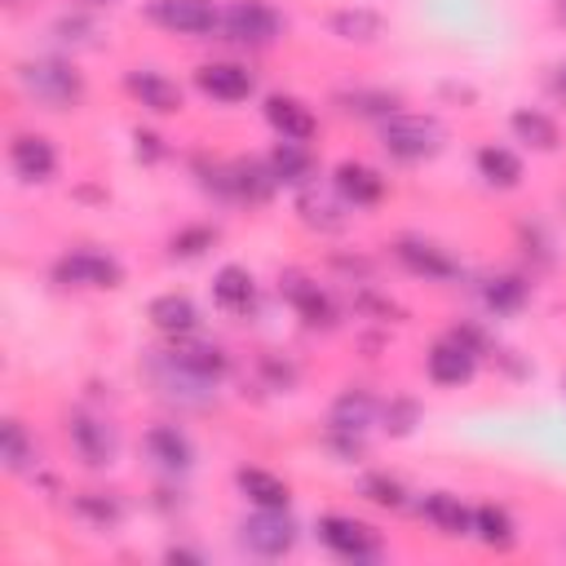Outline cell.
<instances>
[{"mask_svg": "<svg viewBox=\"0 0 566 566\" xmlns=\"http://www.w3.org/2000/svg\"><path fill=\"white\" fill-rule=\"evenodd\" d=\"M380 146H385V155H394L402 164L429 159L442 146V124L433 115H389L380 128Z\"/></svg>", "mask_w": 566, "mask_h": 566, "instance_id": "cell-1", "label": "cell"}, {"mask_svg": "<svg viewBox=\"0 0 566 566\" xmlns=\"http://www.w3.org/2000/svg\"><path fill=\"white\" fill-rule=\"evenodd\" d=\"M318 539H323L336 557H345V562H376V557H385L380 531H371L367 522L345 517V513H327V517H318Z\"/></svg>", "mask_w": 566, "mask_h": 566, "instance_id": "cell-2", "label": "cell"}, {"mask_svg": "<svg viewBox=\"0 0 566 566\" xmlns=\"http://www.w3.org/2000/svg\"><path fill=\"white\" fill-rule=\"evenodd\" d=\"M221 31L239 44H270L283 31V18L265 0H230L221 13Z\"/></svg>", "mask_w": 566, "mask_h": 566, "instance_id": "cell-3", "label": "cell"}, {"mask_svg": "<svg viewBox=\"0 0 566 566\" xmlns=\"http://www.w3.org/2000/svg\"><path fill=\"white\" fill-rule=\"evenodd\" d=\"M53 279L66 283V287H115L124 279L119 261L106 256V252H93V248H75L66 252L57 265H53Z\"/></svg>", "mask_w": 566, "mask_h": 566, "instance_id": "cell-4", "label": "cell"}, {"mask_svg": "<svg viewBox=\"0 0 566 566\" xmlns=\"http://www.w3.org/2000/svg\"><path fill=\"white\" fill-rule=\"evenodd\" d=\"M243 544L261 557H283L296 544V522L287 517V509H256L252 517H243L239 526Z\"/></svg>", "mask_w": 566, "mask_h": 566, "instance_id": "cell-5", "label": "cell"}, {"mask_svg": "<svg viewBox=\"0 0 566 566\" xmlns=\"http://www.w3.org/2000/svg\"><path fill=\"white\" fill-rule=\"evenodd\" d=\"M150 18L177 35H212L221 27V9L212 0H150Z\"/></svg>", "mask_w": 566, "mask_h": 566, "instance_id": "cell-6", "label": "cell"}, {"mask_svg": "<svg viewBox=\"0 0 566 566\" xmlns=\"http://www.w3.org/2000/svg\"><path fill=\"white\" fill-rule=\"evenodd\" d=\"M22 84L49 106H71L84 88L80 75L66 62H31V66H22Z\"/></svg>", "mask_w": 566, "mask_h": 566, "instance_id": "cell-7", "label": "cell"}, {"mask_svg": "<svg viewBox=\"0 0 566 566\" xmlns=\"http://www.w3.org/2000/svg\"><path fill=\"white\" fill-rule=\"evenodd\" d=\"M473 367H478V354L464 336H447L429 349V380L442 385V389H455V385H469L473 380Z\"/></svg>", "mask_w": 566, "mask_h": 566, "instance_id": "cell-8", "label": "cell"}, {"mask_svg": "<svg viewBox=\"0 0 566 566\" xmlns=\"http://www.w3.org/2000/svg\"><path fill=\"white\" fill-rule=\"evenodd\" d=\"M195 84H199V93L212 97V102H243V97H252V88H256L252 71L239 66V62H203V66L195 71Z\"/></svg>", "mask_w": 566, "mask_h": 566, "instance_id": "cell-9", "label": "cell"}, {"mask_svg": "<svg viewBox=\"0 0 566 566\" xmlns=\"http://www.w3.org/2000/svg\"><path fill=\"white\" fill-rule=\"evenodd\" d=\"M9 164L22 181H49L53 168H57V155H53V142L40 137V133H18L9 142Z\"/></svg>", "mask_w": 566, "mask_h": 566, "instance_id": "cell-10", "label": "cell"}, {"mask_svg": "<svg viewBox=\"0 0 566 566\" xmlns=\"http://www.w3.org/2000/svg\"><path fill=\"white\" fill-rule=\"evenodd\" d=\"M265 119H270V128L283 137V142H310L314 137V111L305 106V102H296V97H283V93H274V97H265Z\"/></svg>", "mask_w": 566, "mask_h": 566, "instance_id": "cell-11", "label": "cell"}, {"mask_svg": "<svg viewBox=\"0 0 566 566\" xmlns=\"http://www.w3.org/2000/svg\"><path fill=\"white\" fill-rule=\"evenodd\" d=\"M172 367L199 385H212L226 376V349L221 345H208V340H186L172 349Z\"/></svg>", "mask_w": 566, "mask_h": 566, "instance_id": "cell-12", "label": "cell"}, {"mask_svg": "<svg viewBox=\"0 0 566 566\" xmlns=\"http://www.w3.org/2000/svg\"><path fill=\"white\" fill-rule=\"evenodd\" d=\"M71 442L88 464H111L115 451H119L115 429L106 420H97V416H71Z\"/></svg>", "mask_w": 566, "mask_h": 566, "instance_id": "cell-13", "label": "cell"}, {"mask_svg": "<svg viewBox=\"0 0 566 566\" xmlns=\"http://www.w3.org/2000/svg\"><path fill=\"white\" fill-rule=\"evenodd\" d=\"M128 93L146 106V111H155V115H172V111H181V88H177V80H168V75H159V71H128Z\"/></svg>", "mask_w": 566, "mask_h": 566, "instance_id": "cell-14", "label": "cell"}, {"mask_svg": "<svg viewBox=\"0 0 566 566\" xmlns=\"http://www.w3.org/2000/svg\"><path fill=\"white\" fill-rule=\"evenodd\" d=\"M398 261L411 274H424V279H455L460 274L455 256H447V248L424 243V239H398Z\"/></svg>", "mask_w": 566, "mask_h": 566, "instance_id": "cell-15", "label": "cell"}, {"mask_svg": "<svg viewBox=\"0 0 566 566\" xmlns=\"http://www.w3.org/2000/svg\"><path fill=\"white\" fill-rule=\"evenodd\" d=\"M146 451H150V460H155L159 469H168V473H186L190 460H195V447H190V438H186L177 424H155V429L146 433Z\"/></svg>", "mask_w": 566, "mask_h": 566, "instance_id": "cell-16", "label": "cell"}, {"mask_svg": "<svg viewBox=\"0 0 566 566\" xmlns=\"http://www.w3.org/2000/svg\"><path fill=\"white\" fill-rule=\"evenodd\" d=\"M332 181H336V195L345 203H354V208H367V203H376L385 195V177L376 168H367V164H340Z\"/></svg>", "mask_w": 566, "mask_h": 566, "instance_id": "cell-17", "label": "cell"}, {"mask_svg": "<svg viewBox=\"0 0 566 566\" xmlns=\"http://www.w3.org/2000/svg\"><path fill=\"white\" fill-rule=\"evenodd\" d=\"M420 513H424L442 535H473V509H469L460 495H451V491H433V495H424Z\"/></svg>", "mask_w": 566, "mask_h": 566, "instance_id": "cell-18", "label": "cell"}, {"mask_svg": "<svg viewBox=\"0 0 566 566\" xmlns=\"http://www.w3.org/2000/svg\"><path fill=\"white\" fill-rule=\"evenodd\" d=\"M212 296H217L221 310L248 314V310L256 305V283H252V274H248L243 265H221L217 279H212Z\"/></svg>", "mask_w": 566, "mask_h": 566, "instance_id": "cell-19", "label": "cell"}, {"mask_svg": "<svg viewBox=\"0 0 566 566\" xmlns=\"http://www.w3.org/2000/svg\"><path fill=\"white\" fill-rule=\"evenodd\" d=\"M150 323H155L159 332H168V336H190V332L199 327V310H195L190 296L164 292V296L150 301Z\"/></svg>", "mask_w": 566, "mask_h": 566, "instance_id": "cell-20", "label": "cell"}, {"mask_svg": "<svg viewBox=\"0 0 566 566\" xmlns=\"http://www.w3.org/2000/svg\"><path fill=\"white\" fill-rule=\"evenodd\" d=\"M234 482H239V491H243L256 509H287V482H283V478H274V473H265V469H239Z\"/></svg>", "mask_w": 566, "mask_h": 566, "instance_id": "cell-21", "label": "cell"}, {"mask_svg": "<svg viewBox=\"0 0 566 566\" xmlns=\"http://www.w3.org/2000/svg\"><path fill=\"white\" fill-rule=\"evenodd\" d=\"M270 172H274V181L301 186V181H310V172H314V155L305 150V142H279V146L270 150Z\"/></svg>", "mask_w": 566, "mask_h": 566, "instance_id": "cell-22", "label": "cell"}, {"mask_svg": "<svg viewBox=\"0 0 566 566\" xmlns=\"http://www.w3.org/2000/svg\"><path fill=\"white\" fill-rule=\"evenodd\" d=\"M473 535H478L486 548H513V539H517L513 517H509L500 504H478V509H473Z\"/></svg>", "mask_w": 566, "mask_h": 566, "instance_id": "cell-23", "label": "cell"}, {"mask_svg": "<svg viewBox=\"0 0 566 566\" xmlns=\"http://www.w3.org/2000/svg\"><path fill=\"white\" fill-rule=\"evenodd\" d=\"M478 172H482L491 186L509 190V186L522 181V159H517L509 146H482V150H478Z\"/></svg>", "mask_w": 566, "mask_h": 566, "instance_id": "cell-24", "label": "cell"}, {"mask_svg": "<svg viewBox=\"0 0 566 566\" xmlns=\"http://www.w3.org/2000/svg\"><path fill=\"white\" fill-rule=\"evenodd\" d=\"M283 296L305 314V323H327V318H332L327 296H323L318 283H310L305 274H287V279H283Z\"/></svg>", "mask_w": 566, "mask_h": 566, "instance_id": "cell-25", "label": "cell"}, {"mask_svg": "<svg viewBox=\"0 0 566 566\" xmlns=\"http://www.w3.org/2000/svg\"><path fill=\"white\" fill-rule=\"evenodd\" d=\"M513 133H517V142H526L535 150H553L557 146V124L544 111H531V106L513 115Z\"/></svg>", "mask_w": 566, "mask_h": 566, "instance_id": "cell-26", "label": "cell"}, {"mask_svg": "<svg viewBox=\"0 0 566 566\" xmlns=\"http://www.w3.org/2000/svg\"><path fill=\"white\" fill-rule=\"evenodd\" d=\"M376 416V402L367 394H345L336 407H332V429L336 433H363Z\"/></svg>", "mask_w": 566, "mask_h": 566, "instance_id": "cell-27", "label": "cell"}, {"mask_svg": "<svg viewBox=\"0 0 566 566\" xmlns=\"http://www.w3.org/2000/svg\"><path fill=\"white\" fill-rule=\"evenodd\" d=\"M380 13H371V9H340V13H332V31L340 35V40H376L380 35Z\"/></svg>", "mask_w": 566, "mask_h": 566, "instance_id": "cell-28", "label": "cell"}, {"mask_svg": "<svg viewBox=\"0 0 566 566\" xmlns=\"http://www.w3.org/2000/svg\"><path fill=\"white\" fill-rule=\"evenodd\" d=\"M482 301H486L495 314H513V310H522V301H526V283H522L517 274H495V279H486Z\"/></svg>", "mask_w": 566, "mask_h": 566, "instance_id": "cell-29", "label": "cell"}, {"mask_svg": "<svg viewBox=\"0 0 566 566\" xmlns=\"http://www.w3.org/2000/svg\"><path fill=\"white\" fill-rule=\"evenodd\" d=\"M0 455H4V464L13 473H22L35 460V451H31V442H27V433H22L18 420H4V429H0Z\"/></svg>", "mask_w": 566, "mask_h": 566, "instance_id": "cell-30", "label": "cell"}, {"mask_svg": "<svg viewBox=\"0 0 566 566\" xmlns=\"http://www.w3.org/2000/svg\"><path fill=\"white\" fill-rule=\"evenodd\" d=\"M363 495H367L371 504H380V509H407V491H402V482L389 478V473H367V478H363Z\"/></svg>", "mask_w": 566, "mask_h": 566, "instance_id": "cell-31", "label": "cell"}, {"mask_svg": "<svg viewBox=\"0 0 566 566\" xmlns=\"http://www.w3.org/2000/svg\"><path fill=\"white\" fill-rule=\"evenodd\" d=\"M340 102H345V111H349V115H385V119H389V115H394V106H398V97H394V93H345Z\"/></svg>", "mask_w": 566, "mask_h": 566, "instance_id": "cell-32", "label": "cell"}, {"mask_svg": "<svg viewBox=\"0 0 566 566\" xmlns=\"http://www.w3.org/2000/svg\"><path fill=\"white\" fill-rule=\"evenodd\" d=\"M75 504H80V513H84V517H93V522H102V526L119 517V504H111V500H102L97 491H84V495H80Z\"/></svg>", "mask_w": 566, "mask_h": 566, "instance_id": "cell-33", "label": "cell"}, {"mask_svg": "<svg viewBox=\"0 0 566 566\" xmlns=\"http://www.w3.org/2000/svg\"><path fill=\"white\" fill-rule=\"evenodd\" d=\"M208 239H212L208 230H186V234L172 239V252H186V256H190V252H203L199 243H208Z\"/></svg>", "mask_w": 566, "mask_h": 566, "instance_id": "cell-34", "label": "cell"}, {"mask_svg": "<svg viewBox=\"0 0 566 566\" xmlns=\"http://www.w3.org/2000/svg\"><path fill=\"white\" fill-rule=\"evenodd\" d=\"M562 13H566V0H562Z\"/></svg>", "mask_w": 566, "mask_h": 566, "instance_id": "cell-35", "label": "cell"}, {"mask_svg": "<svg viewBox=\"0 0 566 566\" xmlns=\"http://www.w3.org/2000/svg\"><path fill=\"white\" fill-rule=\"evenodd\" d=\"M97 4H106V0H97Z\"/></svg>", "mask_w": 566, "mask_h": 566, "instance_id": "cell-36", "label": "cell"}]
</instances>
